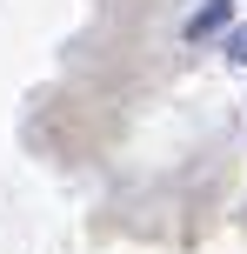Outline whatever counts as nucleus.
<instances>
[{
    "instance_id": "nucleus-1",
    "label": "nucleus",
    "mask_w": 247,
    "mask_h": 254,
    "mask_svg": "<svg viewBox=\"0 0 247 254\" xmlns=\"http://www.w3.org/2000/svg\"><path fill=\"white\" fill-rule=\"evenodd\" d=\"M227 13H234V0H207V7H200V13H194V20H187V40H207V34H214V27H221V20H227Z\"/></svg>"
},
{
    "instance_id": "nucleus-2",
    "label": "nucleus",
    "mask_w": 247,
    "mask_h": 254,
    "mask_svg": "<svg viewBox=\"0 0 247 254\" xmlns=\"http://www.w3.org/2000/svg\"><path fill=\"white\" fill-rule=\"evenodd\" d=\"M221 54H227V61H241V67H247V27H234V34H227V47H221Z\"/></svg>"
}]
</instances>
